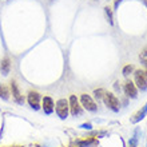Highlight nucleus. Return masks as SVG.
I'll return each instance as SVG.
<instances>
[{
	"label": "nucleus",
	"instance_id": "6e6552de",
	"mask_svg": "<svg viewBox=\"0 0 147 147\" xmlns=\"http://www.w3.org/2000/svg\"><path fill=\"white\" fill-rule=\"evenodd\" d=\"M123 91L127 98L135 99V98L138 96V88H136V86L132 82H126V84H124V87H123Z\"/></svg>",
	"mask_w": 147,
	"mask_h": 147
},
{
	"label": "nucleus",
	"instance_id": "1a4fd4ad",
	"mask_svg": "<svg viewBox=\"0 0 147 147\" xmlns=\"http://www.w3.org/2000/svg\"><path fill=\"white\" fill-rule=\"evenodd\" d=\"M11 91H12V98H13V100L18 103V105H23L24 103V98L23 95L20 94V90L16 84V82L12 80L11 82Z\"/></svg>",
	"mask_w": 147,
	"mask_h": 147
},
{
	"label": "nucleus",
	"instance_id": "9b49d317",
	"mask_svg": "<svg viewBox=\"0 0 147 147\" xmlns=\"http://www.w3.org/2000/svg\"><path fill=\"white\" fill-rule=\"evenodd\" d=\"M0 71H1L3 76H7L8 74H9V71H11V60L8 58H4L0 62Z\"/></svg>",
	"mask_w": 147,
	"mask_h": 147
},
{
	"label": "nucleus",
	"instance_id": "f8f14e48",
	"mask_svg": "<svg viewBox=\"0 0 147 147\" xmlns=\"http://www.w3.org/2000/svg\"><path fill=\"white\" fill-rule=\"evenodd\" d=\"M139 134H140V130H139V128H136L135 132H134V135H132V138L128 140V146H130V147H136V146H138Z\"/></svg>",
	"mask_w": 147,
	"mask_h": 147
},
{
	"label": "nucleus",
	"instance_id": "7ed1b4c3",
	"mask_svg": "<svg viewBox=\"0 0 147 147\" xmlns=\"http://www.w3.org/2000/svg\"><path fill=\"white\" fill-rule=\"evenodd\" d=\"M80 103L87 111H90V112L98 111V106H96V103H95V100H94L90 95H87V94H82L80 95Z\"/></svg>",
	"mask_w": 147,
	"mask_h": 147
},
{
	"label": "nucleus",
	"instance_id": "412c9836",
	"mask_svg": "<svg viewBox=\"0 0 147 147\" xmlns=\"http://www.w3.org/2000/svg\"><path fill=\"white\" fill-rule=\"evenodd\" d=\"M144 56H147V51H146V52H144Z\"/></svg>",
	"mask_w": 147,
	"mask_h": 147
},
{
	"label": "nucleus",
	"instance_id": "aec40b11",
	"mask_svg": "<svg viewBox=\"0 0 147 147\" xmlns=\"http://www.w3.org/2000/svg\"><path fill=\"white\" fill-rule=\"evenodd\" d=\"M118 84H119V82H116V83H115V90H116V91H118V90H120V87Z\"/></svg>",
	"mask_w": 147,
	"mask_h": 147
},
{
	"label": "nucleus",
	"instance_id": "9d476101",
	"mask_svg": "<svg viewBox=\"0 0 147 147\" xmlns=\"http://www.w3.org/2000/svg\"><path fill=\"white\" fill-rule=\"evenodd\" d=\"M146 115H147V103L139 110V111L136 112V114H134V116L130 119V122H131V123H138V122H140L142 119H144Z\"/></svg>",
	"mask_w": 147,
	"mask_h": 147
},
{
	"label": "nucleus",
	"instance_id": "6ab92c4d",
	"mask_svg": "<svg viewBox=\"0 0 147 147\" xmlns=\"http://www.w3.org/2000/svg\"><path fill=\"white\" fill-rule=\"evenodd\" d=\"M142 63H143V66H144V72L147 75V59H142Z\"/></svg>",
	"mask_w": 147,
	"mask_h": 147
},
{
	"label": "nucleus",
	"instance_id": "4468645a",
	"mask_svg": "<svg viewBox=\"0 0 147 147\" xmlns=\"http://www.w3.org/2000/svg\"><path fill=\"white\" fill-rule=\"evenodd\" d=\"M105 12H106V16H107V19H109V23L111 24V26H114V16H112V9L107 5V7H105Z\"/></svg>",
	"mask_w": 147,
	"mask_h": 147
},
{
	"label": "nucleus",
	"instance_id": "ddd939ff",
	"mask_svg": "<svg viewBox=\"0 0 147 147\" xmlns=\"http://www.w3.org/2000/svg\"><path fill=\"white\" fill-rule=\"evenodd\" d=\"M9 90L5 87V86H0V98L4 99V100H8L9 99Z\"/></svg>",
	"mask_w": 147,
	"mask_h": 147
},
{
	"label": "nucleus",
	"instance_id": "2eb2a0df",
	"mask_svg": "<svg viewBox=\"0 0 147 147\" xmlns=\"http://www.w3.org/2000/svg\"><path fill=\"white\" fill-rule=\"evenodd\" d=\"M105 90L103 88H98L94 91V96H95V99H98V100H100V99H103V96H105Z\"/></svg>",
	"mask_w": 147,
	"mask_h": 147
},
{
	"label": "nucleus",
	"instance_id": "a211bd4d",
	"mask_svg": "<svg viewBox=\"0 0 147 147\" xmlns=\"http://www.w3.org/2000/svg\"><path fill=\"white\" fill-rule=\"evenodd\" d=\"M122 1H123V0H114V9H118Z\"/></svg>",
	"mask_w": 147,
	"mask_h": 147
},
{
	"label": "nucleus",
	"instance_id": "dca6fc26",
	"mask_svg": "<svg viewBox=\"0 0 147 147\" xmlns=\"http://www.w3.org/2000/svg\"><path fill=\"white\" fill-rule=\"evenodd\" d=\"M132 71H134V67H132L131 64H127V66L123 68V75H124V76H128Z\"/></svg>",
	"mask_w": 147,
	"mask_h": 147
},
{
	"label": "nucleus",
	"instance_id": "20e7f679",
	"mask_svg": "<svg viewBox=\"0 0 147 147\" xmlns=\"http://www.w3.org/2000/svg\"><path fill=\"white\" fill-rule=\"evenodd\" d=\"M135 86L136 88L140 91H146L147 90V75L144 71L136 70L135 71Z\"/></svg>",
	"mask_w": 147,
	"mask_h": 147
},
{
	"label": "nucleus",
	"instance_id": "f257e3e1",
	"mask_svg": "<svg viewBox=\"0 0 147 147\" xmlns=\"http://www.w3.org/2000/svg\"><path fill=\"white\" fill-rule=\"evenodd\" d=\"M55 111H56V115L60 118V119H67L68 116V112H70V105H68V100L67 99H59L55 103Z\"/></svg>",
	"mask_w": 147,
	"mask_h": 147
},
{
	"label": "nucleus",
	"instance_id": "0eeeda50",
	"mask_svg": "<svg viewBox=\"0 0 147 147\" xmlns=\"http://www.w3.org/2000/svg\"><path fill=\"white\" fill-rule=\"evenodd\" d=\"M42 109L44 111V114L47 115H51L55 110V102L51 96H44L42 99Z\"/></svg>",
	"mask_w": 147,
	"mask_h": 147
},
{
	"label": "nucleus",
	"instance_id": "39448f33",
	"mask_svg": "<svg viewBox=\"0 0 147 147\" xmlns=\"http://www.w3.org/2000/svg\"><path fill=\"white\" fill-rule=\"evenodd\" d=\"M40 100H42V96L40 94L36 92V91H30L27 96V102L28 105L31 106V109H34L35 111L40 110Z\"/></svg>",
	"mask_w": 147,
	"mask_h": 147
},
{
	"label": "nucleus",
	"instance_id": "f03ea898",
	"mask_svg": "<svg viewBox=\"0 0 147 147\" xmlns=\"http://www.w3.org/2000/svg\"><path fill=\"white\" fill-rule=\"evenodd\" d=\"M103 100H105V105L107 106V107H109L111 111L119 112V110H120V103H119V100H118V98H116L112 92H105Z\"/></svg>",
	"mask_w": 147,
	"mask_h": 147
},
{
	"label": "nucleus",
	"instance_id": "f3484780",
	"mask_svg": "<svg viewBox=\"0 0 147 147\" xmlns=\"http://www.w3.org/2000/svg\"><path fill=\"white\" fill-rule=\"evenodd\" d=\"M79 127L83 128V130H91V128H92V124L91 123H83V124H80Z\"/></svg>",
	"mask_w": 147,
	"mask_h": 147
},
{
	"label": "nucleus",
	"instance_id": "423d86ee",
	"mask_svg": "<svg viewBox=\"0 0 147 147\" xmlns=\"http://www.w3.org/2000/svg\"><path fill=\"white\" fill-rule=\"evenodd\" d=\"M68 105H70V112L72 116H79L82 114V105L78 100L76 95H71L68 99Z\"/></svg>",
	"mask_w": 147,
	"mask_h": 147
}]
</instances>
